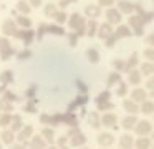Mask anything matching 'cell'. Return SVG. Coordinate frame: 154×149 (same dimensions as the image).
<instances>
[{"label":"cell","mask_w":154,"mask_h":149,"mask_svg":"<svg viewBox=\"0 0 154 149\" xmlns=\"http://www.w3.org/2000/svg\"><path fill=\"white\" fill-rule=\"evenodd\" d=\"M7 48H10V40L2 36V38H0V51H4V50H7Z\"/></svg>","instance_id":"cell-22"},{"label":"cell","mask_w":154,"mask_h":149,"mask_svg":"<svg viewBox=\"0 0 154 149\" xmlns=\"http://www.w3.org/2000/svg\"><path fill=\"white\" fill-rule=\"evenodd\" d=\"M96 32H98V36H100V38L106 40L109 35H113V32H114V30H113V26H111L109 23H101V25L98 26V30H96Z\"/></svg>","instance_id":"cell-2"},{"label":"cell","mask_w":154,"mask_h":149,"mask_svg":"<svg viewBox=\"0 0 154 149\" xmlns=\"http://www.w3.org/2000/svg\"><path fill=\"white\" fill-rule=\"evenodd\" d=\"M68 25H70L71 30H75V35L76 36H81L85 35V25H86V18L80 15V13H71L70 18H68Z\"/></svg>","instance_id":"cell-1"},{"label":"cell","mask_w":154,"mask_h":149,"mask_svg":"<svg viewBox=\"0 0 154 149\" xmlns=\"http://www.w3.org/2000/svg\"><path fill=\"white\" fill-rule=\"evenodd\" d=\"M108 96H109V91H103L100 93V96H98V103H104L108 99Z\"/></svg>","instance_id":"cell-30"},{"label":"cell","mask_w":154,"mask_h":149,"mask_svg":"<svg viewBox=\"0 0 154 149\" xmlns=\"http://www.w3.org/2000/svg\"><path fill=\"white\" fill-rule=\"evenodd\" d=\"M17 10L22 13V15H25L27 17L28 13H30V10H32V7L28 5V2H25V0H20V2L17 3Z\"/></svg>","instance_id":"cell-14"},{"label":"cell","mask_w":154,"mask_h":149,"mask_svg":"<svg viewBox=\"0 0 154 149\" xmlns=\"http://www.w3.org/2000/svg\"><path fill=\"white\" fill-rule=\"evenodd\" d=\"M146 88H147V89H152V88H154V79H152V78H151V79H147Z\"/></svg>","instance_id":"cell-40"},{"label":"cell","mask_w":154,"mask_h":149,"mask_svg":"<svg viewBox=\"0 0 154 149\" xmlns=\"http://www.w3.org/2000/svg\"><path fill=\"white\" fill-rule=\"evenodd\" d=\"M113 33H114L116 38H124V36H129L131 35V30H129V26H128V25H119L116 28V32H113Z\"/></svg>","instance_id":"cell-9"},{"label":"cell","mask_w":154,"mask_h":149,"mask_svg":"<svg viewBox=\"0 0 154 149\" xmlns=\"http://www.w3.org/2000/svg\"><path fill=\"white\" fill-rule=\"evenodd\" d=\"M154 43V35H149L147 36V45H152Z\"/></svg>","instance_id":"cell-44"},{"label":"cell","mask_w":154,"mask_h":149,"mask_svg":"<svg viewBox=\"0 0 154 149\" xmlns=\"http://www.w3.org/2000/svg\"><path fill=\"white\" fill-rule=\"evenodd\" d=\"M76 2V0H60V3H58V7H60L61 10L63 8H66L68 5H70V3H75Z\"/></svg>","instance_id":"cell-27"},{"label":"cell","mask_w":154,"mask_h":149,"mask_svg":"<svg viewBox=\"0 0 154 149\" xmlns=\"http://www.w3.org/2000/svg\"><path fill=\"white\" fill-rule=\"evenodd\" d=\"M0 53H2V55H0V56H2V60H8V58H10V56H12V55H14V53H15V50H14V48H12V46H10V48L4 50V51H0Z\"/></svg>","instance_id":"cell-23"},{"label":"cell","mask_w":154,"mask_h":149,"mask_svg":"<svg viewBox=\"0 0 154 149\" xmlns=\"http://www.w3.org/2000/svg\"><path fill=\"white\" fill-rule=\"evenodd\" d=\"M100 141H103V142H109L111 139H109V136H108V134H104V136H101V138H100Z\"/></svg>","instance_id":"cell-42"},{"label":"cell","mask_w":154,"mask_h":149,"mask_svg":"<svg viewBox=\"0 0 154 149\" xmlns=\"http://www.w3.org/2000/svg\"><path fill=\"white\" fill-rule=\"evenodd\" d=\"M152 71H154V65H152V63H143V65H141V70H139L141 76H143V75L151 76V75H152Z\"/></svg>","instance_id":"cell-16"},{"label":"cell","mask_w":154,"mask_h":149,"mask_svg":"<svg viewBox=\"0 0 154 149\" xmlns=\"http://www.w3.org/2000/svg\"><path fill=\"white\" fill-rule=\"evenodd\" d=\"M51 17H53V20H55V25H63V23L66 22V18H68V15L63 12V10H61V12H55Z\"/></svg>","instance_id":"cell-13"},{"label":"cell","mask_w":154,"mask_h":149,"mask_svg":"<svg viewBox=\"0 0 154 149\" xmlns=\"http://www.w3.org/2000/svg\"><path fill=\"white\" fill-rule=\"evenodd\" d=\"M128 81H129V85H139L141 83V73L139 70L133 68L129 73H128Z\"/></svg>","instance_id":"cell-7"},{"label":"cell","mask_w":154,"mask_h":149,"mask_svg":"<svg viewBox=\"0 0 154 149\" xmlns=\"http://www.w3.org/2000/svg\"><path fill=\"white\" fill-rule=\"evenodd\" d=\"M126 88H128V85H126V83H119V89H118V95H121V96H123L124 93H126Z\"/></svg>","instance_id":"cell-36"},{"label":"cell","mask_w":154,"mask_h":149,"mask_svg":"<svg viewBox=\"0 0 154 149\" xmlns=\"http://www.w3.org/2000/svg\"><path fill=\"white\" fill-rule=\"evenodd\" d=\"M15 23H17V25H20L22 28H27V30L32 26V20L28 18V17H25V15H20V17L17 18V22H15Z\"/></svg>","instance_id":"cell-17"},{"label":"cell","mask_w":154,"mask_h":149,"mask_svg":"<svg viewBox=\"0 0 154 149\" xmlns=\"http://www.w3.org/2000/svg\"><path fill=\"white\" fill-rule=\"evenodd\" d=\"M76 42H78V36L75 35V33H70V35H68V43H70L71 46H75Z\"/></svg>","instance_id":"cell-29"},{"label":"cell","mask_w":154,"mask_h":149,"mask_svg":"<svg viewBox=\"0 0 154 149\" xmlns=\"http://www.w3.org/2000/svg\"><path fill=\"white\" fill-rule=\"evenodd\" d=\"M116 10H118L119 13H131V12H133V3L128 2V0H119Z\"/></svg>","instance_id":"cell-8"},{"label":"cell","mask_w":154,"mask_h":149,"mask_svg":"<svg viewBox=\"0 0 154 149\" xmlns=\"http://www.w3.org/2000/svg\"><path fill=\"white\" fill-rule=\"evenodd\" d=\"M96 30H98V23H96V20H88L86 25H85V35H88V36H94V35H96Z\"/></svg>","instance_id":"cell-6"},{"label":"cell","mask_w":154,"mask_h":149,"mask_svg":"<svg viewBox=\"0 0 154 149\" xmlns=\"http://www.w3.org/2000/svg\"><path fill=\"white\" fill-rule=\"evenodd\" d=\"M134 33H136L137 36H143L144 35V26H143V28H136V30H134Z\"/></svg>","instance_id":"cell-41"},{"label":"cell","mask_w":154,"mask_h":149,"mask_svg":"<svg viewBox=\"0 0 154 149\" xmlns=\"http://www.w3.org/2000/svg\"><path fill=\"white\" fill-rule=\"evenodd\" d=\"M47 32H50V33H53V35H65V30H63V26L61 25H48L47 26Z\"/></svg>","instance_id":"cell-18"},{"label":"cell","mask_w":154,"mask_h":149,"mask_svg":"<svg viewBox=\"0 0 154 149\" xmlns=\"http://www.w3.org/2000/svg\"><path fill=\"white\" fill-rule=\"evenodd\" d=\"M98 104H100V108H111L109 103H98Z\"/></svg>","instance_id":"cell-45"},{"label":"cell","mask_w":154,"mask_h":149,"mask_svg":"<svg viewBox=\"0 0 154 149\" xmlns=\"http://www.w3.org/2000/svg\"><path fill=\"white\" fill-rule=\"evenodd\" d=\"M103 121L106 123L108 126H111V123H114V118H113V116H111V114H106V116H104V118H103Z\"/></svg>","instance_id":"cell-37"},{"label":"cell","mask_w":154,"mask_h":149,"mask_svg":"<svg viewBox=\"0 0 154 149\" xmlns=\"http://www.w3.org/2000/svg\"><path fill=\"white\" fill-rule=\"evenodd\" d=\"M114 83H121V75L119 73H111L109 78H108V85H114Z\"/></svg>","instance_id":"cell-21"},{"label":"cell","mask_w":154,"mask_h":149,"mask_svg":"<svg viewBox=\"0 0 154 149\" xmlns=\"http://www.w3.org/2000/svg\"><path fill=\"white\" fill-rule=\"evenodd\" d=\"M133 123H134V118H128V119H124V126H126V128H131V126H133Z\"/></svg>","instance_id":"cell-39"},{"label":"cell","mask_w":154,"mask_h":149,"mask_svg":"<svg viewBox=\"0 0 154 149\" xmlns=\"http://www.w3.org/2000/svg\"><path fill=\"white\" fill-rule=\"evenodd\" d=\"M137 56H139L137 53H133V55H131V58L128 60V61H124V71H131V70L137 65V61H139V60H137Z\"/></svg>","instance_id":"cell-10"},{"label":"cell","mask_w":154,"mask_h":149,"mask_svg":"<svg viewBox=\"0 0 154 149\" xmlns=\"http://www.w3.org/2000/svg\"><path fill=\"white\" fill-rule=\"evenodd\" d=\"M151 109H152V103L144 101V103H143V111H144V113H151Z\"/></svg>","instance_id":"cell-31"},{"label":"cell","mask_w":154,"mask_h":149,"mask_svg":"<svg viewBox=\"0 0 154 149\" xmlns=\"http://www.w3.org/2000/svg\"><path fill=\"white\" fill-rule=\"evenodd\" d=\"M12 78H14V76H12V71H4V75H2V83L7 85V83L12 81Z\"/></svg>","instance_id":"cell-25"},{"label":"cell","mask_w":154,"mask_h":149,"mask_svg":"<svg viewBox=\"0 0 154 149\" xmlns=\"http://www.w3.org/2000/svg\"><path fill=\"white\" fill-rule=\"evenodd\" d=\"M5 99H15V95H14V93H5Z\"/></svg>","instance_id":"cell-43"},{"label":"cell","mask_w":154,"mask_h":149,"mask_svg":"<svg viewBox=\"0 0 154 149\" xmlns=\"http://www.w3.org/2000/svg\"><path fill=\"white\" fill-rule=\"evenodd\" d=\"M28 56H32V51H30V50H25V51H20V53H18V58H20V60H25V58H28Z\"/></svg>","instance_id":"cell-33"},{"label":"cell","mask_w":154,"mask_h":149,"mask_svg":"<svg viewBox=\"0 0 154 149\" xmlns=\"http://www.w3.org/2000/svg\"><path fill=\"white\" fill-rule=\"evenodd\" d=\"M4 139H5V141H10V134H8V132H5V134H4Z\"/></svg>","instance_id":"cell-47"},{"label":"cell","mask_w":154,"mask_h":149,"mask_svg":"<svg viewBox=\"0 0 154 149\" xmlns=\"http://www.w3.org/2000/svg\"><path fill=\"white\" fill-rule=\"evenodd\" d=\"M133 101H136V103H139V101H146V98H147V95H146V91H144V89H139V88H136L133 91Z\"/></svg>","instance_id":"cell-11"},{"label":"cell","mask_w":154,"mask_h":149,"mask_svg":"<svg viewBox=\"0 0 154 149\" xmlns=\"http://www.w3.org/2000/svg\"><path fill=\"white\" fill-rule=\"evenodd\" d=\"M43 12H45V15H47V17H51L55 12H57V5H55V3H47Z\"/></svg>","instance_id":"cell-20"},{"label":"cell","mask_w":154,"mask_h":149,"mask_svg":"<svg viewBox=\"0 0 154 149\" xmlns=\"http://www.w3.org/2000/svg\"><path fill=\"white\" fill-rule=\"evenodd\" d=\"M128 23H129V26H133L134 30H136V28H143V26H144V23H143V20H141V17H139V15H133V17H129Z\"/></svg>","instance_id":"cell-12"},{"label":"cell","mask_w":154,"mask_h":149,"mask_svg":"<svg viewBox=\"0 0 154 149\" xmlns=\"http://www.w3.org/2000/svg\"><path fill=\"white\" fill-rule=\"evenodd\" d=\"M116 36H114V33H113V35H109V36H108V38H106V46H109V48H111V46H113L114 45V43H116Z\"/></svg>","instance_id":"cell-28"},{"label":"cell","mask_w":154,"mask_h":149,"mask_svg":"<svg viewBox=\"0 0 154 149\" xmlns=\"http://www.w3.org/2000/svg\"><path fill=\"white\" fill-rule=\"evenodd\" d=\"M4 88H5V86H0V93H2V91H4Z\"/></svg>","instance_id":"cell-48"},{"label":"cell","mask_w":154,"mask_h":149,"mask_svg":"<svg viewBox=\"0 0 154 149\" xmlns=\"http://www.w3.org/2000/svg\"><path fill=\"white\" fill-rule=\"evenodd\" d=\"M17 30L18 28H17L15 20H7V22H4V25H2V32H4V35H14Z\"/></svg>","instance_id":"cell-4"},{"label":"cell","mask_w":154,"mask_h":149,"mask_svg":"<svg viewBox=\"0 0 154 149\" xmlns=\"http://www.w3.org/2000/svg\"><path fill=\"white\" fill-rule=\"evenodd\" d=\"M28 5H33L35 8L42 5V0H28Z\"/></svg>","instance_id":"cell-38"},{"label":"cell","mask_w":154,"mask_h":149,"mask_svg":"<svg viewBox=\"0 0 154 149\" xmlns=\"http://www.w3.org/2000/svg\"><path fill=\"white\" fill-rule=\"evenodd\" d=\"M144 56H146L147 60H152L154 58V50L152 48H147L146 51H144Z\"/></svg>","instance_id":"cell-35"},{"label":"cell","mask_w":154,"mask_h":149,"mask_svg":"<svg viewBox=\"0 0 154 149\" xmlns=\"http://www.w3.org/2000/svg\"><path fill=\"white\" fill-rule=\"evenodd\" d=\"M33 36H35V32L33 30H23V35H22V40H23L27 45H30L32 43V40H33Z\"/></svg>","instance_id":"cell-19"},{"label":"cell","mask_w":154,"mask_h":149,"mask_svg":"<svg viewBox=\"0 0 154 149\" xmlns=\"http://www.w3.org/2000/svg\"><path fill=\"white\" fill-rule=\"evenodd\" d=\"M124 108H126V109H129L131 113H136L137 106L134 104V101H128V99H126V101H124Z\"/></svg>","instance_id":"cell-26"},{"label":"cell","mask_w":154,"mask_h":149,"mask_svg":"<svg viewBox=\"0 0 154 149\" xmlns=\"http://www.w3.org/2000/svg\"><path fill=\"white\" fill-rule=\"evenodd\" d=\"M8 121H10V118H8V116H4V118H2V124H4V126L7 124Z\"/></svg>","instance_id":"cell-46"},{"label":"cell","mask_w":154,"mask_h":149,"mask_svg":"<svg viewBox=\"0 0 154 149\" xmlns=\"http://www.w3.org/2000/svg\"><path fill=\"white\" fill-rule=\"evenodd\" d=\"M86 58L90 60L91 63H98V61H100V53H98V50L88 48L86 50Z\"/></svg>","instance_id":"cell-15"},{"label":"cell","mask_w":154,"mask_h":149,"mask_svg":"<svg viewBox=\"0 0 154 149\" xmlns=\"http://www.w3.org/2000/svg\"><path fill=\"white\" fill-rule=\"evenodd\" d=\"M113 66L116 68L118 73H119V71H124V61H123V60H114V61H113Z\"/></svg>","instance_id":"cell-24"},{"label":"cell","mask_w":154,"mask_h":149,"mask_svg":"<svg viewBox=\"0 0 154 149\" xmlns=\"http://www.w3.org/2000/svg\"><path fill=\"white\" fill-rule=\"evenodd\" d=\"M85 13L88 15V18H90V20H94V18H98V17H100L101 7L100 5H88L86 8H85Z\"/></svg>","instance_id":"cell-5"},{"label":"cell","mask_w":154,"mask_h":149,"mask_svg":"<svg viewBox=\"0 0 154 149\" xmlns=\"http://www.w3.org/2000/svg\"><path fill=\"white\" fill-rule=\"evenodd\" d=\"M147 129H149V123H146V121H144V123H141V124H139L137 131H139V132H146Z\"/></svg>","instance_id":"cell-32"},{"label":"cell","mask_w":154,"mask_h":149,"mask_svg":"<svg viewBox=\"0 0 154 149\" xmlns=\"http://www.w3.org/2000/svg\"><path fill=\"white\" fill-rule=\"evenodd\" d=\"M106 18H108L106 23H109V25H113V23H119L121 22V13L118 12L116 8H109L106 12Z\"/></svg>","instance_id":"cell-3"},{"label":"cell","mask_w":154,"mask_h":149,"mask_svg":"<svg viewBox=\"0 0 154 149\" xmlns=\"http://www.w3.org/2000/svg\"><path fill=\"white\" fill-rule=\"evenodd\" d=\"M98 2H100L101 7H111V5H114V0H98Z\"/></svg>","instance_id":"cell-34"}]
</instances>
